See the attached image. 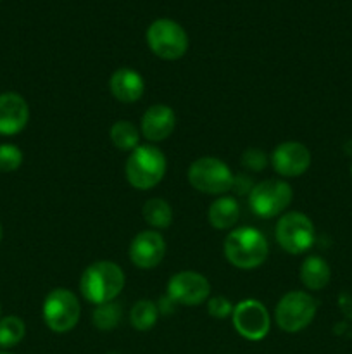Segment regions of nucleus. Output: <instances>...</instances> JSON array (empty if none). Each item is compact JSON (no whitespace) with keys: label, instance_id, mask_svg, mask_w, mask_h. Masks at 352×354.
<instances>
[{"label":"nucleus","instance_id":"nucleus-1","mask_svg":"<svg viewBox=\"0 0 352 354\" xmlns=\"http://www.w3.org/2000/svg\"><path fill=\"white\" fill-rule=\"evenodd\" d=\"M123 287V270L113 261L92 263L79 279V292L93 306L116 301Z\"/></svg>","mask_w":352,"mask_h":354},{"label":"nucleus","instance_id":"nucleus-2","mask_svg":"<svg viewBox=\"0 0 352 354\" xmlns=\"http://www.w3.org/2000/svg\"><path fill=\"white\" fill-rule=\"evenodd\" d=\"M269 252L268 239L254 227H240L224 241V256L240 270H252L266 261Z\"/></svg>","mask_w":352,"mask_h":354},{"label":"nucleus","instance_id":"nucleus-3","mask_svg":"<svg viewBox=\"0 0 352 354\" xmlns=\"http://www.w3.org/2000/svg\"><path fill=\"white\" fill-rule=\"evenodd\" d=\"M168 168L166 156L155 145H138L126 159L124 173L131 187L138 190L154 189L162 182Z\"/></svg>","mask_w":352,"mask_h":354},{"label":"nucleus","instance_id":"nucleus-4","mask_svg":"<svg viewBox=\"0 0 352 354\" xmlns=\"http://www.w3.org/2000/svg\"><path fill=\"white\" fill-rule=\"evenodd\" d=\"M317 311V301L302 290L286 292L278 301L275 310V320L283 332L297 334L313 324Z\"/></svg>","mask_w":352,"mask_h":354},{"label":"nucleus","instance_id":"nucleus-5","mask_svg":"<svg viewBox=\"0 0 352 354\" xmlns=\"http://www.w3.org/2000/svg\"><path fill=\"white\" fill-rule=\"evenodd\" d=\"M235 175L224 161L217 158H200L188 168V182L195 190L211 196H221L233 189Z\"/></svg>","mask_w":352,"mask_h":354},{"label":"nucleus","instance_id":"nucleus-6","mask_svg":"<svg viewBox=\"0 0 352 354\" xmlns=\"http://www.w3.org/2000/svg\"><path fill=\"white\" fill-rule=\"evenodd\" d=\"M275 235L276 242L283 251L290 254H302L313 248L316 230L309 216L299 211H290V213L282 214L276 223Z\"/></svg>","mask_w":352,"mask_h":354},{"label":"nucleus","instance_id":"nucleus-7","mask_svg":"<svg viewBox=\"0 0 352 354\" xmlns=\"http://www.w3.org/2000/svg\"><path fill=\"white\" fill-rule=\"evenodd\" d=\"M81 306L75 292L68 289H54L43 301V320L55 334H66L78 325Z\"/></svg>","mask_w":352,"mask_h":354},{"label":"nucleus","instance_id":"nucleus-8","mask_svg":"<svg viewBox=\"0 0 352 354\" xmlns=\"http://www.w3.org/2000/svg\"><path fill=\"white\" fill-rule=\"evenodd\" d=\"M147 44L157 57L176 61L188 50V35L173 19H155L147 30Z\"/></svg>","mask_w":352,"mask_h":354},{"label":"nucleus","instance_id":"nucleus-9","mask_svg":"<svg viewBox=\"0 0 352 354\" xmlns=\"http://www.w3.org/2000/svg\"><path fill=\"white\" fill-rule=\"evenodd\" d=\"M292 197V187L285 180L269 178L252 187L248 194V204L257 216L275 218L290 206Z\"/></svg>","mask_w":352,"mask_h":354},{"label":"nucleus","instance_id":"nucleus-10","mask_svg":"<svg viewBox=\"0 0 352 354\" xmlns=\"http://www.w3.org/2000/svg\"><path fill=\"white\" fill-rule=\"evenodd\" d=\"M233 327L247 341H262L271 327L269 311L257 299H244L233 308L231 313Z\"/></svg>","mask_w":352,"mask_h":354},{"label":"nucleus","instance_id":"nucleus-11","mask_svg":"<svg viewBox=\"0 0 352 354\" xmlns=\"http://www.w3.org/2000/svg\"><path fill=\"white\" fill-rule=\"evenodd\" d=\"M211 283L202 273L185 270L173 275L168 282V297L182 306H199L209 297Z\"/></svg>","mask_w":352,"mask_h":354},{"label":"nucleus","instance_id":"nucleus-12","mask_svg":"<svg viewBox=\"0 0 352 354\" xmlns=\"http://www.w3.org/2000/svg\"><path fill=\"white\" fill-rule=\"evenodd\" d=\"M271 166L285 178L304 175L311 166L309 149L300 142H283L273 151Z\"/></svg>","mask_w":352,"mask_h":354},{"label":"nucleus","instance_id":"nucleus-13","mask_svg":"<svg viewBox=\"0 0 352 354\" xmlns=\"http://www.w3.org/2000/svg\"><path fill=\"white\" fill-rule=\"evenodd\" d=\"M166 241L159 232H140L130 244V259L141 270L155 268L164 259Z\"/></svg>","mask_w":352,"mask_h":354},{"label":"nucleus","instance_id":"nucleus-14","mask_svg":"<svg viewBox=\"0 0 352 354\" xmlns=\"http://www.w3.org/2000/svg\"><path fill=\"white\" fill-rule=\"evenodd\" d=\"M30 120L28 102L16 92L0 95V135H16L24 130Z\"/></svg>","mask_w":352,"mask_h":354},{"label":"nucleus","instance_id":"nucleus-15","mask_svg":"<svg viewBox=\"0 0 352 354\" xmlns=\"http://www.w3.org/2000/svg\"><path fill=\"white\" fill-rule=\"evenodd\" d=\"M176 128V114L166 104H155L148 107L141 116V133L148 142H162Z\"/></svg>","mask_w":352,"mask_h":354},{"label":"nucleus","instance_id":"nucleus-16","mask_svg":"<svg viewBox=\"0 0 352 354\" xmlns=\"http://www.w3.org/2000/svg\"><path fill=\"white\" fill-rule=\"evenodd\" d=\"M109 88L116 100L123 104H133L144 95L145 83L140 73L135 69L119 68L110 76Z\"/></svg>","mask_w":352,"mask_h":354},{"label":"nucleus","instance_id":"nucleus-17","mask_svg":"<svg viewBox=\"0 0 352 354\" xmlns=\"http://www.w3.org/2000/svg\"><path fill=\"white\" fill-rule=\"evenodd\" d=\"M299 277L306 289L321 290L328 286L331 279L330 265L321 256H309L300 265Z\"/></svg>","mask_w":352,"mask_h":354},{"label":"nucleus","instance_id":"nucleus-18","mask_svg":"<svg viewBox=\"0 0 352 354\" xmlns=\"http://www.w3.org/2000/svg\"><path fill=\"white\" fill-rule=\"evenodd\" d=\"M240 218V206L233 197H217L209 207V223L217 230H228Z\"/></svg>","mask_w":352,"mask_h":354},{"label":"nucleus","instance_id":"nucleus-19","mask_svg":"<svg viewBox=\"0 0 352 354\" xmlns=\"http://www.w3.org/2000/svg\"><path fill=\"white\" fill-rule=\"evenodd\" d=\"M159 318V308L154 301L140 299L130 311V324L135 330L148 332Z\"/></svg>","mask_w":352,"mask_h":354},{"label":"nucleus","instance_id":"nucleus-20","mask_svg":"<svg viewBox=\"0 0 352 354\" xmlns=\"http://www.w3.org/2000/svg\"><path fill=\"white\" fill-rule=\"evenodd\" d=\"M110 140H113L114 147L119 151H133L138 147V140H140V133H138L137 127L131 121L121 120L110 127Z\"/></svg>","mask_w":352,"mask_h":354},{"label":"nucleus","instance_id":"nucleus-21","mask_svg":"<svg viewBox=\"0 0 352 354\" xmlns=\"http://www.w3.org/2000/svg\"><path fill=\"white\" fill-rule=\"evenodd\" d=\"M121 317H123V308L116 301H110V303L97 304L92 313V324L100 332H109L119 325Z\"/></svg>","mask_w":352,"mask_h":354},{"label":"nucleus","instance_id":"nucleus-22","mask_svg":"<svg viewBox=\"0 0 352 354\" xmlns=\"http://www.w3.org/2000/svg\"><path fill=\"white\" fill-rule=\"evenodd\" d=\"M144 218L150 227L168 228L173 223V209L168 201L154 197L145 203Z\"/></svg>","mask_w":352,"mask_h":354},{"label":"nucleus","instance_id":"nucleus-23","mask_svg":"<svg viewBox=\"0 0 352 354\" xmlns=\"http://www.w3.org/2000/svg\"><path fill=\"white\" fill-rule=\"evenodd\" d=\"M26 335V325L19 317H6L0 320V348H14Z\"/></svg>","mask_w":352,"mask_h":354},{"label":"nucleus","instance_id":"nucleus-24","mask_svg":"<svg viewBox=\"0 0 352 354\" xmlns=\"http://www.w3.org/2000/svg\"><path fill=\"white\" fill-rule=\"evenodd\" d=\"M23 165V152L14 144L0 145V171L10 173L16 171Z\"/></svg>","mask_w":352,"mask_h":354},{"label":"nucleus","instance_id":"nucleus-25","mask_svg":"<svg viewBox=\"0 0 352 354\" xmlns=\"http://www.w3.org/2000/svg\"><path fill=\"white\" fill-rule=\"evenodd\" d=\"M233 304L228 297L224 296H214L211 297L209 303H207V313L213 318H219V320H224V318L231 317L233 313Z\"/></svg>","mask_w":352,"mask_h":354},{"label":"nucleus","instance_id":"nucleus-26","mask_svg":"<svg viewBox=\"0 0 352 354\" xmlns=\"http://www.w3.org/2000/svg\"><path fill=\"white\" fill-rule=\"evenodd\" d=\"M242 165L251 171H262L268 166V156L261 149L251 147L242 154Z\"/></svg>","mask_w":352,"mask_h":354},{"label":"nucleus","instance_id":"nucleus-27","mask_svg":"<svg viewBox=\"0 0 352 354\" xmlns=\"http://www.w3.org/2000/svg\"><path fill=\"white\" fill-rule=\"evenodd\" d=\"M338 308H340L342 313L345 315V318L352 320V296L351 294H340L338 296Z\"/></svg>","mask_w":352,"mask_h":354},{"label":"nucleus","instance_id":"nucleus-28","mask_svg":"<svg viewBox=\"0 0 352 354\" xmlns=\"http://www.w3.org/2000/svg\"><path fill=\"white\" fill-rule=\"evenodd\" d=\"M0 241H2V225H0Z\"/></svg>","mask_w":352,"mask_h":354},{"label":"nucleus","instance_id":"nucleus-29","mask_svg":"<svg viewBox=\"0 0 352 354\" xmlns=\"http://www.w3.org/2000/svg\"><path fill=\"white\" fill-rule=\"evenodd\" d=\"M0 354H10V353H6V351H0Z\"/></svg>","mask_w":352,"mask_h":354},{"label":"nucleus","instance_id":"nucleus-30","mask_svg":"<svg viewBox=\"0 0 352 354\" xmlns=\"http://www.w3.org/2000/svg\"><path fill=\"white\" fill-rule=\"evenodd\" d=\"M351 176H352V166H351Z\"/></svg>","mask_w":352,"mask_h":354},{"label":"nucleus","instance_id":"nucleus-31","mask_svg":"<svg viewBox=\"0 0 352 354\" xmlns=\"http://www.w3.org/2000/svg\"><path fill=\"white\" fill-rule=\"evenodd\" d=\"M109 354H117V353H109Z\"/></svg>","mask_w":352,"mask_h":354}]
</instances>
